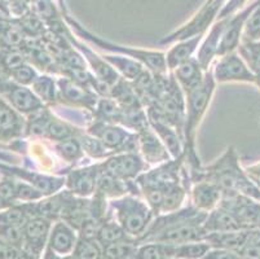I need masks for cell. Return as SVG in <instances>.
I'll return each mask as SVG.
<instances>
[{
  "mask_svg": "<svg viewBox=\"0 0 260 259\" xmlns=\"http://www.w3.org/2000/svg\"><path fill=\"white\" fill-rule=\"evenodd\" d=\"M54 147L57 149V153L60 154L61 158L69 163L78 162L84 154L82 144H80L79 139L77 136L56 142Z\"/></svg>",
  "mask_w": 260,
  "mask_h": 259,
  "instance_id": "cell-33",
  "label": "cell"
},
{
  "mask_svg": "<svg viewBox=\"0 0 260 259\" xmlns=\"http://www.w3.org/2000/svg\"><path fill=\"white\" fill-rule=\"evenodd\" d=\"M99 165L72 170L65 178L66 191L80 198H88L96 192Z\"/></svg>",
  "mask_w": 260,
  "mask_h": 259,
  "instance_id": "cell-14",
  "label": "cell"
},
{
  "mask_svg": "<svg viewBox=\"0 0 260 259\" xmlns=\"http://www.w3.org/2000/svg\"><path fill=\"white\" fill-rule=\"evenodd\" d=\"M167 259H175V258H167Z\"/></svg>",
  "mask_w": 260,
  "mask_h": 259,
  "instance_id": "cell-51",
  "label": "cell"
},
{
  "mask_svg": "<svg viewBox=\"0 0 260 259\" xmlns=\"http://www.w3.org/2000/svg\"><path fill=\"white\" fill-rule=\"evenodd\" d=\"M88 134L96 137L109 151L115 153L120 152H136L139 149L138 134H131L128 128L117 123L103 122L94 120L88 126Z\"/></svg>",
  "mask_w": 260,
  "mask_h": 259,
  "instance_id": "cell-6",
  "label": "cell"
},
{
  "mask_svg": "<svg viewBox=\"0 0 260 259\" xmlns=\"http://www.w3.org/2000/svg\"><path fill=\"white\" fill-rule=\"evenodd\" d=\"M139 139V149L144 157V161L146 163H154L160 165L163 162L172 160L170 153L167 152L166 147L163 146L159 137L157 136L153 128L149 126L145 130L138 134Z\"/></svg>",
  "mask_w": 260,
  "mask_h": 259,
  "instance_id": "cell-18",
  "label": "cell"
},
{
  "mask_svg": "<svg viewBox=\"0 0 260 259\" xmlns=\"http://www.w3.org/2000/svg\"><path fill=\"white\" fill-rule=\"evenodd\" d=\"M32 91L35 92L43 104H56L58 99L57 82L49 75H39L32 83Z\"/></svg>",
  "mask_w": 260,
  "mask_h": 259,
  "instance_id": "cell-29",
  "label": "cell"
},
{
  "mask_svg": "<svg viewBox=\"0 0 260 259\" xmlns=\"http://www.w3.org/2000/svg\"><path fill=\"white\" fill-rule=\"evenodd\" d=\"M206 217L207 213L191 205L172 213L157 215L146 229L145 235L138 240V244L157 242L163 245H179L205 240L206 232L203 223Z\"/></svg>",
  "mask_w": 260,
  "mask_h": 259,
  "instance_id": "cell-1",
  "label": "cell"
},
{
  "mask_svg": "<svg viewBox=\"0 0 260 259\" xmlns=\"http://www.w3.org/2000/svg\"><path fill=\"white\" fill-rule=\"evenodd\" d=\"M221 197H223V191L209 180H197L191 187V206L205 213H210L215 208H217L221 201Z\"/></svg>",
  "mask_w": 260,
  "mask_h": 259,
  "instance_id": "cell-17",
  "label": "cell"
},
{
  "mask_svg": "<svg viewBox=\"0 0 260 259\" xmlns=\"http://www.w3.org/2000/svg\"><path fill=\"white\" fill-rule=\"evenodd\" d=\"M259 4L260 0H256L255 3L250 4V6L243 8L241 12L228 17V22H226L223 35H221V39L219 42V47H217L216 57L224 56V54L237 51L241 42H242V34L246 21H247V18L250 17V14L252 13V11Z\"/></svg>",
  "mask_w": 260,
  "mask_h": 259,
  "instance_id": "cell-10",
  "label": "cell"
},
{
  "mask_svg": "<svg viewBox=\"0 0 260 259\" xmlns=\"http://www.w3.org/2000/svg\"><path fill=\"white\" fill-rule=\"evenodd\" d=\"M205 75H206V71L203 70L201 64L198 63L197 57L185 61L174 70L175 79L177 80L185 95L200 87L205 79Z\"/></svg>",
  "mask_w": 260,
  "mask_h": 259,
  "instance_id": "cell-20",
  "label": "cell"
},
{
  "mask_svg": "<svg viewBox=\"0 0 260 259\" xmlns=\"http://www.w3.org/2000/svg\"><path fill=\"white\" fill-rule=\"evenodd\" d=\"M203 228H205L206 235L242 229L235 215L220 205L210 211V213H207L206 220L203 223Z\"/></svg>",
  "mask_w": 260,
  "mask_h": 259,
  "instance_id": "cell-22",
  "label": "cell"
},
{
  "mask_svg": "<svg viewBox=\"0 0 260 259\" xmlns=\"http://www.w3.org/2000/svg\"><path fill=\"white\" fill-rule=\"evenodd\" d=\"M211 249L206 240L185 242L179 245H166L167 258L175 259H203Z\"/></svg>",
  "mask_w": 260,
  "mask_h": 259,
  "instance_id": "cell-27",
  "label": "cell"
},
{
  "mask_svg": "<svg viewBox=\"0 0 260 259\" xmlns=\"http://www.w3.org/2000/svg\"><path fill=\"white\" fill-rule=\"evenodd\" d=\"M238 53L242 57L254 74L260 73V42H242L238 47Z\"/></svg>",
  "mask_w": 260,
  "mask_h": 259,
  "instance_id": "cell-34",
  "label": "cell"
},
{
  "mask_svg": "<svg viewBox=\"0 0 260 259\" xmlns=\"http://www.w3.org/2000/svg\"><path fill=\"white\" fill-rule=\"evenodd\" d=\"M0 239L7 242L8 245L23 250L25 239H23L22 227L11 224H0Z\"/></svg>",
  "mask_w": 260,
  "mask_h": 259,
  "instance_id": "cell-37",
  "label": "cell"
},
{
  "mask_svg": "<svg viewBox=\"0 0 260 259\" xmlns=\"http://www.w3.org/2000/svg\"><path fill=\"white\" fill-rule=\"evenodd\" d=\"M224 0H207V3L202 7L200 13L196 16L188 25L183 26L176 32L177 39H188L198 34H203L210 26L217 12H220Z\"/></svg>",
  "mask_w": 260,
  "mask_h": 259,
  "instance_id": "cell-16",
  "label": "cell"
},
{
  "mask_svg": "<svg viewBox=\"0 0 260 259\" xmlns=\"http://www.w3.org/2000/svg\"><path fill=\"white\" fill-rule=\"evenodd\" d=\"M252 180H254V182H255V184L257 185V188L260 189V180H259V179H252Z\"/></svg>",
  "mask_w": 260,
  "mask_h": 259,
  "instance_id": "cell-50",
  "label": "cell"
},
{
  "mask_svg": "<svg viewBox=\"0 0 260 259\" xmlns=\"http://www.w3.org/2000/svg\"><path fill=\"white\" fill-rule=\"evenodd\" d=\"M23 121L20 114L0 99V139H11L22 134Z\"/></svg>",
  "mask_w": 260,
  "mask_h": 259,
  "instance_id": "cell-25",
  "label": "cell"
},
{
  "mask_svg": "<svg viewBox=\"0 0 260 259\" xmlns=\"http://www.w3.org/2000/svg\"><path fill=\"white\" fill-rule=\"evenodd\" d=\"M242 42H260V4L252 11L245 23Z\"/></svg>",
  "mask_w": 260,
  "mask_h": 259,
  "instance_id": "cell-39",
  "label": "cell"
},
{
  "mask_svg": "<svg viewBox=\"0 0 260 259\" xmlns=\"http://www.w3.org/2000/svg\"><path fill=\"white\" fill-rule=\"evenodd\" d=\"M15 179V178H13ZM16 201H25V203H35L39 199L44 198L43 192H40L39 189L35 188L34 185L29 184V183L23 182V180H16Z\"/></svg>",
  "mask_w": 260,
  "mask_h": 259,
  "instance_id": "cell-40",
  "label": "cell"
},
{
  "mask_svg": "<svg viewBox=\"0 0 260 259\" xmlns=\"http://www.w3.org/2000/svg\"><path fill=\"white\" fill-rule=\"evenodd\" d=\"M126 239H131V237L127 236L124 229L110 217L100 225L98 235H96V240H98L99 244H100L103 248L104 246L112 245L114 242L122 241V240Z\"/></svg>",
  "mask_w": 260,
  "mask_h": 259,
  "instance_id": "cell-30",
  "label": "cell"
},
{
  "mask_svg": "<svg viewBox=\"0 0 260 259\" xmlns=\"http://www.w3.org/2000/svg\"><path fill=\"white\" fill-rule=\"evenodd\" d=\"M203 259H241V256L237 251L211 248Z\"/></svg>",
  "mask_w": 260,
  "mask_h": 259,
  "instance_id": "cell-43",
  "label": "cell"
},
{
  "mask_svg": "<svg viewBox=\"0 0 260 259\" xmlns=\"http://www.w3.org/2000/svg\"><path fill=\"white\" fill-rule=\"evenodd\" d=\"M0 91H2V95L6 97L9 105L17 113L31 116L42 108H44L43 103L35 95V92L27 89L26 85L6 80L3 84L0 85Z\"/></svg>",
  "mask_w": 260,
  "mask_h": 259,
  "instance_id": "cell-11",
  "label": "cell"
},
{
  "mask_svg": "<svg viewBox=\"0 0 260 259\" xmlns=\"http://www.w3.org/2000/svg\"><path fill=\"white\" fill-rule=\"evenodd\" d=\"M226 22H228V17L221 18L219 22L215 23L212 26L210 34L207 35L206 39L203 40V43L201 44V48L197 54V60L205 71L209 70L212 60H214V57H216L217 47H219V42L221 39V35L224 33Z\"/></svg>",
  "mask_w": 260,
  "mask_h": 259,
  "instance_id": "cell-21",
  "label": "cell"
},
{
  "mask_svg": "<svg viewBox=\"0 0 260 259\" xmlns=\"http://www.w3.org/2000/svg\"><path fill=\"white\" fill-rule=\"evenodd\" d=\"M68 21L72 23V27L74 28L75 32L79 35H82L83 39H86L87 42L92 43L96 47L101 49H105V51L112 52V53L117 54H123V56H127L129 59H134V60L139 61L140 64H143L145 68H148L149 71H152L153 74L155 75H166L169 73V68H167V61H166V53L163 52H157V51H145V49H136L131 48V47H123L118 46V44H113V43H109L108 40H104L101 38L96 37V35L91 34L87 30H84L82 26L78 22L73 21L70 17H66Z\"/></svg>",
  "mask_w": 260,
  "mask_h": 259,
  "instance_id": "cell-5",
  "label": "cell"
},
{
  "mask_svg": "<svg viewBox=\"0 0 260 259\" xmlns=\"http://www.w3.org/2000/svg\"><path fill=\"white\" fill-rule=\"evenodd\" d=\"M103 59L109 65L113 66L117 73H120L122 77L129 82H134L145 70L143 64L123 54H106V56H103Z\"/></svg>",
  "mask_w": 260,
  "mask_h": 259,
  "instance_id": "cell-28",
  "label": "cell"
},
{
  "mask_svg": "<svg viewBox=\"0 0 260 259\" xmlns=\"http://www.w3.org/2000/svg\"><path fill=\"white\" fill-rule=\"evenodd\" d=\"M254 83L260 89V73H259V74H255V80H254Z\"/></svg>",
  "mask_w": 260,
  "mask_h": 259,
  "instance_id": "cell-49",
  "label": "cell"
},
{
  "mask_svg": "<svg viewBox=\"0 0 260 259\" xmlns=\"http://www.w3.org/2000/svg\"><path fill=\"white\" fill-rule=\"evenodd\" d=\"M246 172L249 174V177L251 179H259L260 180V162L254 163L251 166H247L246 167Z\"/></svg>",
  "mask_w": 260,
  "mask_h": 259,
  "instance_id": "cell-46",
  "label": "cell"
},
{
  "mask_svg": "<svg viewBox=\"0 0 260 259\" xmlns=\"http://www.w3.org/2000/svg\"><path fill=\"white\" fill-rule=\"evenodd\" d=\"M53 222L43 217L30 218L23 225V239H25V248L29 253L35 256H42L48 244V237L51 234V228Z\"/></svg>",
  "mask_w": 260,
  "mask_h": 259,
  "instance_id": "cell-12",
  "label": "cell"
},
{
  "mask_svg": "<svg viewBox=\"0 0 260 259\" xmlns=\"http://www.w3.org/2000/svg\"><path fill=\"white\" fill-rule=\"evenodd\" d=\"M110 97L120 106L124 111H132L143 109V103L138 92L135 91L134 85L129 80L120 78L110 90Z\"/></svg>",
  "mask_w": 260,
  "mask_h": 259,
  "instance_id": "cell-24",
  "label": "cell"
},
{
  "mask_svg": "<svg viewBox=\"0 0 260 259\" xmlns=\"http://www.w3.org/2000/svg\"><path fill=\"white\" fill-rule=\"evenodd\" d=\"M246 2H247V0H229L228 3H226L225 6H223V8L219 12V18L221 20V18H226L233 16Z\"/></svg>",
  "mask_w": 260,
  "mask_h": 259,
  "instance_id": "cell-44",
  "label": "cell"
},
{
  "mask_svg": "<svg viewBox=\"0 0 260 259\" xmlns=\"http://www.w3.org/2000/svg\"><path fill=\"white\" fill-rule=\"evenodd\" d=\"M77 134L78 131L74 127L69 126L68 123L62 122V121H60L58 118L53 117L51 123L48 125V128H47L44 136L49 137V139L53 140V141L58 142L63 141V140L66 139H70V137H75Z\"/></svg>",
  "mask_w": 260,
  "mask_h": 259,
  "instance_id": "cell-35",
  "label": "cell"
},
{
  "mask_svg": "<svg viewBox=\"0 0 260 259\" xmlns=\"http://www.w3.org/2000/svg\"><path fill=\"white\" fill-rule=\"evenodd\" d=\"M58 97L65 100L68 104L83 106L87 109H94L98 104V97L88 87L75 82L72 78H60L57 80Z\"/></svg>",
  "mask_w": 260,
  "mask_h": 259,
  "instance_id": "cell-15",
  "label": "cell"
},
{
  "mask_svg": "<svg viewBox=\"0 0 260 259\" xmlns=\"http://www.w3.org/2000/svg\"><path fill=\"white\" fill-rule=\"evenodd\" d=\"M75 259H101L103 258V246L96 239L79 236L74 254Z\"/></svg>",
  "mask_w": 260,
  "mask_h": 259,
  "instance_id": "cell-32",
  "label": "cell"
},
{
  "mask_svg": "<svg viewBox=\"0 0 260 259\" xmlns=\"http://www.w3.org/2000/svg\"><path fill=\"white\" fill-rule=\"evenodd\" d=\"M16 259H39V258L35 256L34 254L29 253L27 250H21V253L18 254V256Z\"/></svg>",
  "mask_w": 260,
  "mask_h": 259,
  "instance_id": "cell-47",
  "label": "cell"
},
{
  "mask_svg": "<svg viewBox=\"0 0 260 259\" xmlns=\"http://www.w3.org/2000/svg\"><path fill=\"white\" fill-rule=\"evenodd\" d=\"M12 205H15V204L9 203L8 199H6L3 196H2V194H0V211H3V210H6V209L11 208Z\"/></svg>",
  "mask_w": 260,
  "mask_h": 259,
  "instance_id": "cell-48",
  "label": "cell"
},
{
  "mask_svg": "<svg viewBox=\"0 0 260 259\" xmlns=\"http://www.w3.org/2000/svg\"><path fill=\"white\" fill-rule=\"evenodd\" d=\"M132 259H136V258H132Z\"/></svg>",
  "mask_w": 260,
  "mask_h": 259,
  "instance_id": "cell-52",
  "label": "cell"
},
{
  "mask_svg": "<svg viewBox=\"0 0 260 259\" xmlns=\"http://www.w3.org/2000/svg\"><path fill=\"white\" fill-rule=\"evenodd\" d=\"M220 206L231 211L242 229L260 228V203L238 193H223Z\"/></svg>",
  "mask_w": 260,
  "mask_h": 259,
  "instance_id": "cell-8",
  "label": "cell"
},
{
  "mask_svg": "<svg viewBox=\"0 0 260 259\" xmlns=\"http://www.w3.org/2000/svg\"><path fill=\"white\" fill-rule=\"evenodd\" d=\"M211 71L216 83H254L255 80V74L238 52H232L219 57Z\"/></svg>",
  "mask_w": 260,
  "mask_h": 259,
  "instance_id": "cell-9",
  "label": "cell"
},
{
  "mask_svg": "<svg viewBox=\"0 0 260 259\" xmlns=\"http://www.w3.org/2000/svg\"><path fill=\"white\" fill-rule=\"evenodd\" d=\"M25 59H23V56L21 53H18V52H8V53L4 54L3 57V66L4 69H7V70H9L12 73V71L15 70V69H17L18 66H21L22 64H25Z\"/></svg>",
  "mask_w": 260,
  "mask_h": 259,
  "instance_id": "cell-42",
  "label": "cell"
},
{
  "mask_svg": "<svg viewBox=\"0 0 260 259\" xmlns=\"http://www.w3.org/2000/svg\"><path fill=\"white\" fill-rule=\"evenodd\" d=\"M21 253L20 249L8 245L0 239V259H16Z\"/></svg>",
  "mask_w": 260,
  "mask_h": 259,
  "instance_id": "cell-45",
  "label": "cell"
},
{
  "mask_svg": "<svg viewBox=\"0 0 260 259\" xmlns=\"http://www.w3.org/2000/svg\"><path fill=\"white\" fill-rule=\"evenodd\" d=\"M146 165L148 163L138 152H120L99 163L101 170L122 182H135L143 174Z\"/></svg>",
  "mask_w": 260,
  "mask_h": 259,
  "instance_id": "cell-7",
  "label": "cell"
},
{
  "mask_svg": "<svg viewBox=\"0 0 260 259\" xmlns=\"http://www.w3.org/2000/svg\"><path fill=\"white\" fill-rule=\"evenodd\" d=\"M216 82L214 79L212 71L207 70L202 84L193 91L185 95L186 108H185V122H184V154L186 162L190 166L191 175L201 170L200 157L196 152V132L200 126L201 120L206 113L212 95L215 91Z\"/></svg>",
  "mask_w": 260,
  "mask_h": 259,
  "instance_id": "cell-3",
  "label": "cell"
},
{
  "mask_svg": "<svg viewBox=\"0 0 260 259\" xmlns=\"http://www.w3.org/2000/svg\"><path fill=\"white\" fill-rule=\"evenodd\" d=\"M148 120L150 127L163 142V146L166 147L171 158L175 160V158L184 156V139L177 132L176 128L166 121L157 120V118H148Z\"/></svg>",
  "mask_w": 260,
  "mask_h": 259,
  "instance_id": "cell-19",
  "label": "cell"
},
{
  "mask_svg": "<svg viewBox=\"0 0 260 259\" xmlns=\"http://www.w3.org/2000/svg\"><path fill=\"white\" fill-rule=\"evenodd\" d=\"M238 254L242 259H260V228L247 231L245 244Z\"/></svg>",
  "mask_w": 260,
  "mask_h": 259,
  "instance_id": "cell-36",
  "label": "cell"
},
{
  "mask_svg": "<svg viewBox=\"0 0 260 259\" xmlns=\"http://www.w3.org/2000/svg\"><path fill=\"white\" fill-rule=\"evenodd\" d=\"M110 211L109 217L113 218L124 229L127 236L140 240L154 218V211L146 201L138 194H124L109 201Z\"/></svg>",
  "mask_w": 260,
  "mask_h": 259,
  "instance_id": "cell-4",
  "label": "cell"
},
{
  "mask_svg": "<svg viewBox=\"0 0 260 259\" xmlns=\"http://www.w3.org/2000/svg\"><path fill=\"white\" fill-rule=\"evenodd\" d=\"M138 241L126 239L103 248V259H132L138 250Z\"/></svg>",
  "mask_w": 260,
  "mask_h": 259,
  "instance_id": "cell-31",
  "label": "cell"
},
{
  "mask_svg": "<svg viewBox=\"0 0 260 259\" xmlns=\"http://www.w3.org/2000/svg\"><path fill=\"white\" fill-rule=\"evenodd\" d=\"M191 179L193 182L209 180L216 184L223 193H238L260 203V189L246 170L241 167L237 152L233 147H229L214 163L206 167L202 166L198 172L191 175Z\"/></svg>",
  "mask_w": 260,
  "mask_h": 259,
  "instance_id": "cell-2",
  "label": "cell"
},
{
  "mask_svg": "<svg viewBox=\"0 0 260 259\" xmlns=\"http://www.w3.org/2000/svg\"><path fill=\"white\" fill-rule=\"evenodd\" d=\"M136 259H167L166 245L157 242H143L139 244L135 254Z\"/></svg>",
  "mask_w": 260,
  "mask_h": 259,
  "instance_id": "cell-38",
  "label": "cell"
},
{
  "mask_svg": "<svg viewBox=\"0 0 260 259\" xmlns=\"http://www.w3.org/2000/svg\"><path fill=\"white\" fill-rule=\"evenodd\" d=\"M203 34H198L196 37L188 39L179 40V42L166 53V61L169 70L174 71L177 66H180L185 61L193 59V54L197 52L198 46L202 40Z\"/></svg>",
  "mask_w": 260,
  "mask_h": 259,
  "instance_id": "cell-23",
  "label": "cell"
},
{
  "mask_svg": "<svg viewBox=\"0 0 260 259\" xmlns=\"http://www.w3.org/2000/svg\"><path fill=\"white\" fill-rule=\"evenodd\" d=\"M11 75L13 78V80H15V83L21 85H26V87L32 84L35 82V79L39 77L37 71H35V69H32V66H30L29 64L26 63L12 71Z\"/></svg>",
  "mask_w": 260,
  "mask_h": 259,
  "instance_id": "cell-41",
  "label": "cell"
},
{
  "mask_svg": "<svg viewBox=\"0 0 260 259\" xmlns=\"http://www.w3.org/2000/svg\"><path fill=\"white\" fill-rule=\"evenodd\" d=\"M249 229H238V231L231 232H217V234L206 235L205 240L210 244L211 248L226 249L240 253L245 244L246 236Z\"/></svg>",
  "mask_w": 260,
  "mask_h": 259,
  "instance_id": "cell-26",
  "label": "cell"
},
{
  "mask_svg": "<svg viewBox=\"0 0 260 259\" xmlns=\"http://www.w3.org/2000/svg\"><path fill=\"white\" fill-rule=\"evenodd\" d=\"M78 241H79V234L77 229L65 220L60 219L52 224L47 248L57 255L66 258L74 254Z\"/></svg>",
  "mask_w": 260,
  "mask_h": 259,
  "instance_id": "cell-13",
  "label": "cell"
}]
</instances>
